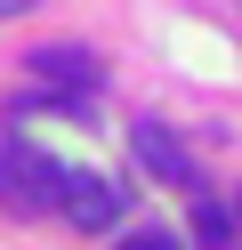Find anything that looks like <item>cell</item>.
<instances>
[{"label": "cell", "instance_id": "cell-4", "mask_svg": "<svg viewBox=\"0 0 242 250\" xmlns=\"http://www.w3.org/2000/svg\"><path fill=\"white\" fill-rule=\"evenodd\" d=\"M24 73H41V89H65V97H89L97 89V57L89 49H41Z\"/></svg>", "mask_w": 242, "mask_h": 250}, {"label": "cell", "instance_id": "cell-2", "mask_svg": "<svg viewBox=\"0 0 242 250\" xmlns=\"http://www.w3.org/2000/svg\"><path fill=\"white\" fill-rule=\"evenodd\" d=\"M121 210H129V194H121L113 178H97V169H65V218H73V226L105 234V226H121Z\"/></svg>", "mask_w": 242, "mask_h": 250}, {"label": "cell", "instance_id": "cell-1", "mask_svg": "<svg viewBox=\"0 0 242 250\" xmlns=\"http://www.w3.org/2000/svg\"><path fill=\"white\" fill-rule=\"evenodd\" d=\"M0 202L8 210H57L65 202V169L48 162V153H32V146H16V137H0Z\"/></svg>", "mask_w": 242, "mask_h": 250}, {"label": "cell", "instance_id": "cell-3", "mask_svg": "<svg viewBox=\"0 0 242 250\" xmlns=\"http://www.w3.org/2000/svg\"><path fill=\"white\" fill-rule=\"evenodd\" d=\"M137 162L154 169V178H170V186H202V178H194V153L177 146L161 121H137Z\"/></svg>", "mask_w": 242, "mask_h": 250}, {"label": "cell", "instance_id": "cell-6", "mask_svg": "<svg viewBox=\"0 0 242 250\" xmlns=\"http://www.w3.org/2000/svg\"><path fill=\"white\" fill-rule=\"evenodd\" d=\"M113 250H177V234H161V226H145V234H121Z\"/></svg>", "mask_w": 242, "mask_h": 250}, {"label": "cell", "instance_id": "cell-7", "mask_svg": "<svg viewBox=\"0 0 242 250\" xmlns=\"http://www.w3.org/2000/svg\"><path fill=\"white\" fill-rule=\"evenodd\" d=\"M16 8H32V0H0V17H16Z\"/></svg>", "mask_w": 242, "mask_h": 250}, {"label": "cell", "instance_id": "cell-5", "mask_svg": "<svg viewBox=\"0 0 242 250\" xmlns=\"http://www.w3.org/2000/svg\"><path fill=\"white\" fill-rule=\"evenodd\" d=\"M194 194V234H202V250H234V218H226L218 194H202V186H186Z\"/></svg>", "mask_w": 242, "mask_h": 250}]
</instances>
